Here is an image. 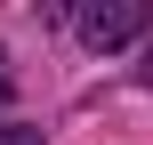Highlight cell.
Wrapping results in <instances>:
<instances>
[{
  "label": "cell",
  "mask_w": 153,
  "mask_h": 145,
  "mask_svg": "<svg viewBox=\"0 0 153 145\" xmlns=\"http://www.w3.org/2000/svg\"><path fill=\"white\" fill-rule=\"evenodd\" d=\"M73 24H81L89 48H121L129 32H145V8H137V0H97V8H81Z\"/></svg>",
  "instance_id": "6da1fadb"
},
{
  "label": "cell",
  "mask_w": 153,
  "mask_h": 145,
  "mask_svg": "<svg viewBox=\"0 0 153 145\" xmlns=\"http://www.w3.org/2000/svg\"><path fill=\"white\" fill-rule=\"evenodd\" d=\"M0 97H8V57H0Z\"/></svg>",
  "instance_id": "3957f363"
},
{
  "label": "cell",
  "mask_w": 153,
  "mask_h": 145,
  "mask_svg": "<svg viewBox=\"0 0 153 145\" xmlns=\"http://www.w3.org/2000/svg\"><path fill=\"white\" fill-rule=\"evenodd\" d=\"M0 145H40V129H16V121H8V129H0Z\"/></svg>",
  "instance_id": "7a4b0ae2"
}]
</instances>
